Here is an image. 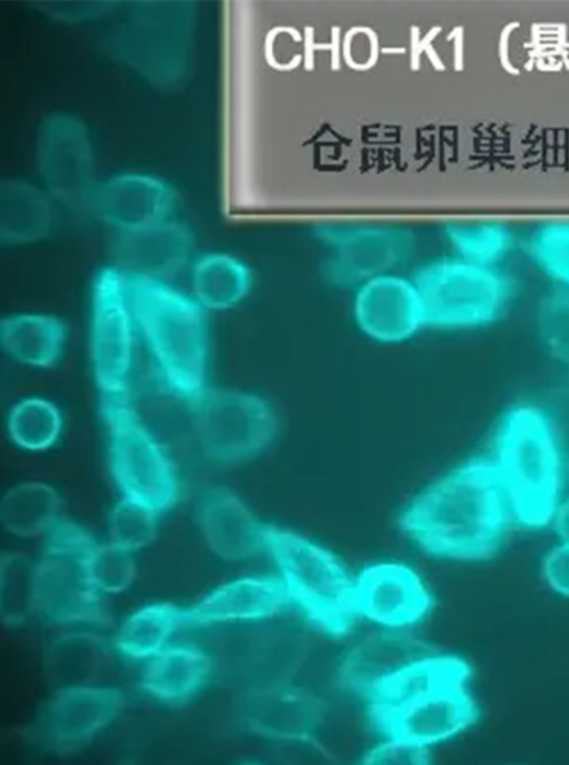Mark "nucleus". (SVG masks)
<instances>
[{
	"instance_id": "1",
	"label": "nucleus",
	"mask_w": 569,
	"mask_h": 765,
	"mask_svg": "<svg viewBox=\"0 0 569 765\" xmlns=\"http://www.w3.org/2000/svg\"><path fill=\"white\" fill-rule=\"evenodd\" d=\"M515 520L489 456L472 457L417 494L399 526L421 550L440 558L483 560L503 545Z\"/></svg>"
},
{
	"instance_id": "2",
	"label": "nucleus",
	"mask_w": 569,
	"mask_h": 765,
	"mask_svg": "<svg viewBox=\"0 0 569 765\" xmlns=\"http://www.w3.org/2000/svg\"><path fill=\"white\" fill-rule=\"evenodd\" d=\"M124 278L140 345L157 380L189 407L209 387L211 315L177 281Z\"/></svg>"
},
{
	"instance_id": "3",
	"label": "nucleus",
	"mask_w": 569,
	"mask_h": 765,
	"mask_svg": "<svg viewBox=\"0 0 569 765\" xmlns=\"http://www.w3.org/2000/svg\"><path fill=\"white\" fill-rule=\"evenodd\" d=\"M489 458L508 495L517 523L551 524L566 481L552 424L540 397L519 399L499 416Z\"/></svg>"
},
{
	"instance_id": "4",
	"label": "nucleus",
	"mask_w": 569,
	"mask_h": 765,
	"mask_svg": "<svg viewBox=\"0 0 569 765\" xmlns=\"http://www.w3.org/2000/svg\"><path fill=\"white\" fill-rule=\"evenodd\" d=\"M427 328L476 331L503 322L521 295L511 267L475 264L456 255L431 260L411 276Z\"/></svg>"
},
{
	"instance_id": "5",
	"label": "nucleus",
	"mask_w": 569,
	"mask_h": 765,
	"mask_svg": "<svg viewBox=\"0 0 569 765\" xmlns=\"http://www.w3.org/2000/svg\"><path fill=\"white\" fill-rule=\"evenodd\" d=\"M293 606L319 628L342 635L357 616L355 577L327 548L289 529L268 525L267 550Z\"/></svg>"
},
{
	"instance_id": "6",
	"label": "nucleus",
	"mask_w": 569,
	"mask_h": 765,
	"mask_svg": "<svg viewBox=\"0 0 569 765\" xmlns=\"http://www.w3.org/2000/svg\"><path fill=\"white\" fill-rule=\"evenodd\" d=\"M34 562L37 613L56 625H104L109 613L94 586L89 559L97 542L80 525L60 519Z\"/></svg>"
},
{
	"instance_id": "7",
	"label": "nucleus",
	"mask_w": 569,
	"mask_h": 765,
	"mask_svg": "<svg viewBox=\"0 0 569 765\" xmlns=\"http://www.w3.org/2000/svg\"><path fill=\"white\" fill-rule=\"evenodd\" d=\"M99 400L108 434L110 470L120 497L159 515L170 509L179 497L176 468L132 398Z\"/></svg>"
},
{
	"instance_id": "8",
	"label": "nucleus",
	"mask_w": 569,
	"mask_h": 765,
	"mask_svg": "<svg viewBox=\"0 0 569 765\" xmlns=\"http://www.w3.org/2000/svg\"><path fill=\"white\" fill-rule=\"evenodd\" d=\"M139 348L126 278L109 264L89 290L88 354L99 399L131 397Z\"/></svg>"
},
{
	"instance_id": "9",
	"label": "nucleus",
	"mask_w": 569,
	"mask_h": 765,
	"mask_svg": "<svg viewBox=\"0 0 569 765\" xmlns=\"http://www.w3.org/2000/svg\"><path fill=\"white\" fill-rule=\"evenodd\" d=\"M188 408L202 453L219 465L254 458L278 431L274 408L252 391L209 386Z\"/></svg>"
},
{
	"instance_id": "10",
	"label": "nucleus",
	"mask_w": 569,
	"mask_h": 765,
	"mask_svg": "<svg viewBox=\"0 0 569 765\" xmlns=\"http://www.w3.org/2000/svg\"><path fill=\"white\" fill-rule=\"evenodd\" d=\"M317 234L328 250L325 277L340 288L356 289L371 279L398 272L415 248L413 234L397 226L332 225L319 228Z\"/></svg>"
},
{
	"instance_id": "11",
	"label": "nucleus",
	"mask_w": 569,
	"mask_h": 765,
	"mask_svg": "<svg viewBox=\"0 0 569 765\" xmlns=\"http://www.w3.org/2000/svg\"><path fill=\"white\" fill-rule=\"evenodd\" d=\"M191 14L186 3L142 4L119 34L120 54L152 82L177 81L188 57Z\"/></svg>"
},
{
	"instance_id": "12",
	"label": "nucleus",
	"mask_w": 569,
	"mask_h": 765,
	"mask_svg": "<svg viewBox=\"0 0 569 765\" xmlns=\"http://www.w3.org/2000/svg\"><path fill=\"white\" fill-rule=\"evenodd\" d=\"M38 167L41 186L60 210L90 215L99 182L90 137L79 119L60 113L46 120L38 140Z\"/></svg>"
},
{
	"instance_id": "13",
	"label": "nucleus",
	"mask_w": 569,
	"mask_h": 765,
	"mask_svg": "<svg viewBox=\"0 0 569 765\" xmlns=\"http://www.w3.org/2000/svg\"><path fill=\"white\" fill-rule=\"evenodd\" d=\"M124 703L119 688L101 684L54 691L38 712L31 737L48 752L73 753L111 724Z\"/></svg>"
},
{
	"instance_id": "14",
	"label": "nucleus",
	"mask_w": 569,
	"mask_h": 765,
	"mask_svg": "<svg viewBox=\"0 0 569 765\" xmlns=\"http://www.w3.org/2000/svg\"><path fill=\"white\" fill-rule=\"evenodd\" d=\"M433 606L432 594L410 566L376 563L355 577V608L378 628L410 629L422 622Z\"/></svg>"
},
{
	"instance_id": "15",
	"label": "nucleus",
	"mask_w": 569,
	"mask_h": 765,
	"mask_svg": "<svg viewBox=\"0 0 569 765\" xmlns=\"http://www.w3.org/2000/svg\"><path fill=\"white\" fill-rule=\"evenodd\" d=\"M194 256L191 228L174 217L141 229L112 232L109 264L128 277L177 281Z\"/></svg>"
},
{
	"instance_id": "16",
	"label": "nucleus",
	"mask_w": 569,
	"mask_h": 765,
	"mask_svg": "<svg viewBox=\"0 0 569 765\" xmlns=\"http://www.w3.org/2000/svg\"><path fill=\"white\" fill-rule=\"evenodd\" d=\"M479 715L468 683H457L371 719L383 736L432 748L470 728Z\"/></svg>"
},
{
	"instance_id": "17",
	"label": "nucleus",
	"mask_w": 569,
	"mask_h": 765,
	"mask_svg": "<svg viewBox=\"0 0 569 765\" xmlns=\"http://www.w3.org/2000/svg\"><path fill=\"white\" fill-rule=\"evenodd\" d=\"M177 206V192L167 180L144 172H123L99 181L90 215L112 232H123L172 219Z\"/></svg>"
},
{
	"instance_id": "18",
	"label": "nucleus",
	"mask_w": 569,
	"mask_h": 765,
	"mask_svg": "<svg viewBox=\"0 0 569 765\" xmlns=\"http://www.w3.org/2000/svg\"><path fill=\"white\" fill-rule=\"evenodd\" d=\"M352 314L359 329L381 344L403 342L426 328L413 279L399 272L380 276L357 287Z\"/></svg>"
},
{
	"instance_id": "19",
	"label": "nucleus",
	"mask_w": 569,
	"mask_h": 765,
	"mask_svg": "<svg viewBox=\"0 0 569 765\" xmlns=\"http://www.w3.org/2000/svg\"><path fill=\"white\" fill-rule=\"evenodd\" d=\"M293 606L278 576L249 575L226 582L184 607L187 626L239 625L277 619Z\"/></svg>"
},
{
	"instance_id": "20",
	"label": "nucleus",
	"mask_w": 569,
	"mask_h": 765,
	"mask_svg": "<svg viewBox=\"0 0 569 765\" xmlns=\"http://www.w3.org/2000/svg\"><path fill=\"white\" fill-rule=\"evenodd\" d=\"M240 722L273 743L312 737L325 717L315 693L293 683L244 689L238 704Z\"/></svg>"
},
{
	"instance_id": "21",
	"label": "nucleus",
	"mask_w": 569,
	"mask_h": 765,
	"mask_svg": "<svg viewBox=\"0 0 569 765\" xmlns=\"http://www.w3.org/2000/svg\"><path fill=\"white\" fill-rule=\"evenodd\" d=\"M198 528L209 549L227 562H244L266 553L264 525L232 490L206 488L194 506Z\"/></svg>"
},
{
	"instance_id": "22",
	"label": "nucleus",
	"mask_w": 569,
	"mask_h": 765,
	"mask_svg": "<svg viewBox=\"0 0 569 765\" xmlns=\"http://www.w3.org/2000/svg\"><path fill=\"white\" fill-rule=\"evenodd\" d=\"M436 652L410 629L378 628L356 642L339 665V678L366 698L411 665Z\"/></svg>"
},
{
	"instance_id": "23",
	"label": "nucleus",
	"mask_w": 569,
	"mask_h": 765,
	"mask_svg": "<svg viewBox=\"0 0 569 765\" xmlns=\"http://www.w3.org/2000/svg\"><path fill=\"white\" fill-rule=\"evenodd\" d=\"M307 653L308 640L296 627L274 619L250 623L239 657L243 691L293 683Z\"/></svg>"
},
{
	"instance_id": "24",
	"label": "nucleus",
	"mask_w": 569,
	"mask_h": 765,
	"mask_svg": "<svg viewBox=\"0 0 569 765\" xmlns=\"http://www.w3.org/2000/svg\"><path fill=\"white\" fill-rule=\"evenodd\" d=\"M70 328L60 315L22 309L0 320V347L13 362L37 370L53 368L67 348Z\"/></svg>"
},
{
	"instance_id": "25",
	"label": "nucleus",
	"mask_w": 569,
	"mask_h": 765,
	"mask_svg": "<svg viewBox=\"0 0 569 765\" xmlns=\"http://www.w3.org/2000/svg\"><path fill=\"white\" fill-rule=\"evenodd\" d=\"M213 670L212 657L190 643H170L144 660L139 686L151 698L168 705L191 699Z\"/></svg>"
},
{
	"instance_id": "26",
	"label": "nucleus",
	"mask_w": 569,
	"mask_h": 765,
	"mask_svg": "<svg viewBox=\"0 0 569 765\" xmlns=\"http://www.w3.org/2000/svg\"><path fill=\"white\" fill-rule=\"evenodd\" d=\"M183 278L186 289L211 316L240 307L254 286L249 264L220 250L196 254Z\"/></svg>"
},
{
	"instance_id": "27",
	"label": "nucleus",
	"mask_w": 569,
	"mask_h": 765,
	"mask_svg": "<svg viewBox=\"0 0 569 765\" xmlns=\"http://www.w3.org/2000/svg\"><path fill=\"white\" fill-rule=\"evenodd\" d=\"M60 208L42 186L9 179L0 187V241L8 247L37 244L49 237Z\"/></svg>"
},
{
	"instance_id": "28",
	"label": "nucleus",
	"mask_w": 569,
	"mask_h": 765,
	"mask_svg": "<svg viewBox=\"0 0 569 765\" xmlns=\"http://www.w3.org/2000/svg\"><path fill=\"white\" fill-rule=\"evenodd\" d=\"M110 658V646L100 635L86 630L63 633L44 650V679L52 692L97 685Z\"/></svg>"
},
{
	"instance_id": "29",
	"label": "nucleus",
	"mask_w": 569,
	"mask_h": 765,
	"mask_svg": "<svg viewBox=\"0 0 569 765\" xmlns=\"http://www.w3.org/2000/svg\"><path fill=\"white\" fill-rule=\"evenodd\" d=\"M470 665L461 657L437 650L395 676L370 697V717L398 709L440 688L469 683Z\"/></svg>"
},
{
	"instance_id": "30",
	"label": "nucleus",
	"mask_w": 569,
	"mask_h": 765,
	"mask_svg": "<svg viewBox=\"0 0 569 765\" xmlns=\"http://www.w3.org/2000/svg\"><path fill=\"white\" fill-rule=\"evenodd\" d=\"M61 497L48 483L26 480L11 486L0 501L3 528L23 538L46 536L61 519Z\"/></svg>"
},
{
	"instance_id": "31",
	"label": "nucleus",
	"mask_w": 569,
	"mask_h": 765,
	"mask_svg": "<svg viewBox=\"0 0 569 765\" xmlns=\"http://www.w3.org/2000/svg\"><path fill=\"white\" fill-rule=\"evenodd\" d=\"M186 627L184 607L157 602L130 614L120 625L113 647L133 660H147L170 644L180 628Z\"/></svg>"
},
{
	"instance_id": "32",
	"label": "nucleus",
	"mask_w": 569,
	"mask_h": 765,
	"mask_svg": "<svg viewBox=\"0 0 569 765\" xmlns=\"http://www.w3.org/2000/svg\"><path fill=\"white\" fill-rule=\"evenodd\" d=\"M445 235L452 255L490 267H510L511 257L521 247L513 230L497 221L449 223Z\"/></svg>"
},
{
	"instance_id": "33",
	"label": "nucleus",
	"mask_w": 569,
	"mask_h": 765,
	"mask_svg": "<svg viewBox=\"0 0 569 765\" xmlns=\"http://www.w3.org/2000/svg\"><path fill=\"white\" fill-rule=\"evenodd\" d=\"M60 407L43 396H26L14 401L7 414L9 439L20 449L44 451L60 439L63 430Z\"/></svg>"
},
{
	"instance_id": "34",
	"label": "nucleus",
	"mask_w": 569,
	"mask_h": 765,
	"mask_svg": "<svg viewBox=\"0 0 569 765\" xmlns=\"http://www.w3.org/2000/svg\"><path fill=\"white\" fill-rule=\"evenodd\" d=\"M530 317L543 351L569 375V288L542 286Z\"/></svg>"
},
{
	"instance_id": "35",
	"label": "nucleus",
	"mask_w": 569,
	"mask_h": 765,
	"mask_svg": "<svg viewBox=\"0 0 569 765\" xmlns=\"http://www.w3.org/2000/svg\"><path fill=\"white\" fill-rule=\"evenodd\" d=\"M37 613L34 562L19 554L2 556L0 567V618L18 627Z\"/></svg>"
},
{
	"instance_id": "36",
	"label": "nucleus",
	"mask_w": 569,
	"mask_h": 765,
	"mask_svg": "<svg viewBox=\"0 0 569 765\" xmlns=\"http://www.w3.org/2000/svg\"><path fill=\"white\" fill-rule=\"evenodd\" d=\"M158 517L152 509L120 497L108 518L110 542L133 553L148 546L157 535Z\"/></svg>"
},
{
	"instance_id": "37",
	"label": "nucleus",
	"mask_w": 569,
	"mask_h": 765,
	"mask_svg": "<svg viewBox=\"0 0 569 765\" xmlns=\"http://www.w3.org/2000/svg\"><path fill=\"white\" fill-rule=\"evenodd\" d=\"M89 572L101 594L121 593L136 577L133 552L112 542L97 544L89 559Z\"/></svg>"
},
{
	"instance_id": "38",
	"label": "nucleus",
	"mask_w": 569,
	"mask_h": 765,
	"mask_svg": "<svg viewBox=\"0 0 569 765\" xmlns=\"http://www.w3.org/2000/svg\"><path fill=\"white\" fill-rule=\"evenodd\" d=\"M540 397L549 414L565 468L566 481L569 483V375L561 374V377Z\"/></svg>"
},
{
	"instance_id": "39",
	"label": "nucleus",
	"mask_w": 569,
	"mask_h": 765,
	"mask_svg": "<svg viewBox=\"0 0 569 765\" xmlns=\"http://www.w3.org/2000/svg\"><path fill=\"white\" fill-rule=\"evenodd\" d=\"M430 759L431 748L406 738L385 736L363 754L362 762L373 765H426Z\"/></svg>"
},
{
	"instance_id": "40",
	"label": "nucleus",
	"mask_w": 569,
	"mask_h": 765,
	"mask_svg": "<svg viewBox=\"0 0 569 765\" xmlns=\"http://www.w3.org/2000/svg\"><path fill=\"white\" fill-rule=\"evenodd\" d=\"M545 261L551 280L569 288V221H559L552 228L546 245Z\"/></svg>"
},
{
	"instance_id": "41",
	"label": "nucleus",
	"mask_w": 569,
	"mask_h": 765,
	"mask_svg": "<svg viewBox=\"0 0 569 765\" xmlns=\"http://www.w3.org/2000/svg\"><path fill=\"white\" fill-rule=\"evenodd\" d=\"M542 573L552 590L569 598V545L560 543L547 553Z\"/></svg>"
},
{
	"instance_id": "42",
	"label": "nucleus",
	"mask_w": 569,
	"mask_h": 765,
	"mask_svg": "<svg viewBox=\"0 0 569 765\" xmlns=\"http://www.w3.org/2000/svg\"><path fill=\"white\" fill-rule=\"evenodd\" d=\"M551 525L560 543L569 545V498L559 503L552 517Z\"/></svg>"
}]
</instances>
